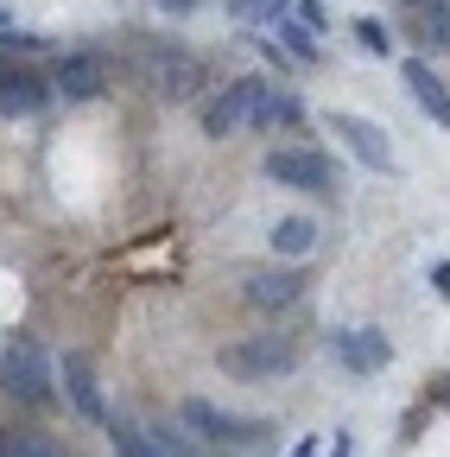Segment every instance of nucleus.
Masks as SVG:
<instances>
[{
    "label": "nucleus",
    "mask_w": 450,
    "mask_h": 457,
    "mask_svg": "<svg viewBox=\"0 0 450 457\" xmlns=\"http://www.w3.org/2000/svg\"><path fill=\"white\" fill-rule=\"evenodd\" d=\"M222 375H235V381H273V375H292V343L286 337H235V343H222L216 350Z\"/></svg>",
    "instance_id": "f257e3e1"
},
{
    "label": "nucleus",
    "mask_w": 450,
    "mask_h": 457,
    "mask_svg": "<svg viewBox=\"0 0 450 457\" xmlns=\"http://www.w3.org/2000/svg\"><path fill=\"white\" fill-rule=\"evenodd\" d=\"M260 102H266V83L260 77H241V83H229L209 108H203V134L209 140H229V134H248L254 121H260Z\"/></svg>",
    "instance_id": "f03ea898"
},
{
    "label": "nucleus",
    "mask_w": 450,
    "mask_h": 457,
    "mask_svg": "<svg viewBox=\"0 0 450 457\" xmlns=\"http://www.w3.org/2000/svg\"><path fill=\"white\" fill-rule=\"evenodd\" d=\"M260 171L273 185H286V191H330L336 185V165L323 153H311V146H273Z\"/></svg>",
    "instance_id": "7ed1b4c3"
},
{
    "label": "nucleus",
    "mask_w": 450,
    "mask_h": 457,
    "mask_svg": "<svg viewBox=\"0 0 450 457\" xmlns=\"http://www.w3.org/2000/svg\"><path fill=\"white\" fill-rule=\"evenodd\" d=\"M134 71L159 96H191V83H197V64L184 51H172V45H134Z\"/></svg>",
    "instance_id": "20e7f679"
},
{
    "label": "nucleus",
    "mask_w": 450,
    "mask_h": 457,
    "mask_svg": "<svg viewBox=\"0 0 450 457\" xmlns=\"http://www.w3.org/2000/svg\"><path fill=\"white\" fill-rule=\"evenodd\" d=\"M108 438H115V457H197L184 432L140 426V420H108Z\"/></svg>",
    "instance_id": "39448f33"
},
{
    "label": "nucleus",
    "mask_w": 450,
    "mask_h": 457,
    "mask_svg": "<svg viewBox=\"0 0 450 457\" xmlns=\"http://www.w3.org/2000/svg\"><path fill=\"white\" fill-rule=\"evenodd\" d=\"M51 96V77L32 71V64H0V114L20 121V114H38Z\"/></svg>",
    "instance_id": "423d86ee"
},
{
    "label": "nucleus",
    "mask_w": 450,
    "mask_h": 457,
    "mask_svg": "<svg viewBox=\"0 0 450 457\" xmlns=\"http://www.w3.org/2000/svg\"><path fill=\"white\" fill-rule=\"evenodd\" d=\"M330 343H336V356H343V369H349V375H380V369L393 362V343H387L380 330H368V324L336 330Z\"/></svg>",
    "instance_id": "0eeeda50"
},
{
    "label": "nucleus",
    "mask_w": 450,
    "mask_h": 457,
    "mask_svg": "<svg viewBox=\"0 0 450 457\" xmlns=\"http://www.w3.org/2000/svg\"><path fill=\"white\" fill-rule=\"evenodd\" d=\"M330 134H343V146H349L362 165L393 171V140H387L374 121H362V114H330Z\"/></svg>",
    "instance_id": "6e6552de"
},
{
    "label": "nucleus",
    "mask_w": 450,
    "mask_h": 457,
    "mask_svg": "<svg viewBox=\"0 0 450 457\" xmlns=\"http://www.w3.org/2000/svg\"><path fill=\"white\" fill-rule=\"evenodd\" d=\"M102 83H108V77H102V57H95V51H64L58 71H51V89L70 96V102H95Z\"/></svg>",
    "instance_id": "1a4fd4ad"
},
{
    "label": "nucleus",
    "mask_w": 450,
    "mask_h": 457,
    "mask_svg": "<svg viewBox=\"0 0 450 457\" xmlns=\"http://www.w3.org/2000/svg\"><path fill=\"white\" fill-rule=\"evenodd\" d=\"M400 83H406V96L425 108V121H431V128H450V89H444V77L425 64V57H406Z\"/></svg>",
    "instance_id": "9d476101"
},
{
    "label": "nucleus",
    "mask_w": 450,
    "mask_h": 457,
    "mask_svg": "<svg viewBox=\"0 0 450 457\" xmlns=\"http://www.w3.org/2000/svg\"><path fill=\"white\" fill-rule=\"evenodd\" d=\"M7 387L20 394V400H45L51 394V375H45V350L32 337H20L13 350H7Z\"/></svg>",
    "instance_id": "9b49d317"
},
{
    "label": "nucleus",
    "mask_w": 450,
    "mask_h": 457,
    "mask_svg": "<svg viewBox=\"0 0 450 457\" xmlns=\"http://www.w3.org/2000/svg\"><path fill=\"white\" fill-rule=\"evenodd\" d=\"M184 426L191 432H203V445H248V420H235V413H216L209 400H184Z\"/></svg>",
    "instance_id": "f8f14e48"
},
{
    "label": "nucleus",
    "mask_w": 450,
    "mask_h": 457,
    "mask_svg": "<svg viewBox=\"0 0 450 457\" xmlns=\"http://www.w3.org/2000/svg\"><path fill=\"white\" fill-rule=\"evenodd\" d=\"M64 387H70V407H77L89 426H108V400H102L95 369H89L83 356H64Z\"/></svg>",
    "instance_id": "ddd939ff"
},
{
    "label": "nucleus",
    "mask_w": 450,
    "mask_h": 457,
    "mask_svg": "<svg viewBox=\"0 0 450 457\" xmlns=\"http://www.w3.org/2000/svg\"><path fill=\"white\" fill-rule=\"evenodd\" d=\"M299 273H286V267H279V273H248V305H260V312H286L292 299H299Z\"/></svg>",
    "instance_id": "4468645a"
},
{
    "label": "nucleus",
    "mask_w": 450,
    "mask_h": 457,
    "mask_svg": "<svg viewBox=\"0 0 450 457\" xmlns=\"http://www.w3.org/2000/svg\"><path fill=\"white\" fill-rule=\"evenodd\" d=\"M413 38L425 51H450V0H413Z\"/></svg>",
    "instance_id": "2eb2a0df"
},
{
    "label": "nucleus",
    "mask_w": 450,
    "mask_h": 457,
    "mask_svg": "<svg viewBox=\"0 0 450 457\" xmlns=\"http://www.w3.org/2000/svg\"><path fill=\"white\" fill-rule=\"evenodd\" d=\"M311 248H317V222H311V216H279V222H273V254L305 261Z\"/></svg>",
    "instance_id": "dca6fc26"
},
{
    "label": "nucleus",
    "mask_w": 450,
    "mask_h": 457,
    "mask_svg": "<svg viewBox=\"0 0 450 457\" xmlns=\"http://www.w3.org/2000/svg\"><path fill=\"white\" fill-rule=\"evenodd\" d=\"M0 457H64V451L38 432H20V438H0Z\"/></svg>",
    "instance_id": "f3484780"
},
{
    "label": "nucleus",
    "mask_w": 450,
    "mask_h": 457,
    "mask_svg": "<svg viewBox=\"0 0 450 457\" xmlns=\"http://www.w3.org/2000/svg\"><path fill=\"white\" fill-rule=\"evenodd\" d=\"M349 32H356V45H362V51H374V57H380V51H393V32H387V26H380L374 13H362V20H356Z\"/></svg>",
    "instance_id": "a211bd4d"
},
{
    "label": "nucleus",
    "mask_w": 450,
    "mask_h": 457,
    "mask_svg": "<svg viewBox=\"0 0 450 457\" xmlns=\"http://www.w3.org/2000/svg\"><path fill=\"white\" fill-rule=\"evenodd\" d=\"M279 38H286V51H292V57H305V64L317 57V38H311V26H305V20H279Z\"/></svg>",
    "instance_id": "6ab92c4d"
},
{
    "label": "nucleus",
    "mask_w": 450,
    "mask_h": 457,
    "mask_svg": "<svg viewBox=\"0 0 450 457\" xmlns=\"http://www.w3.org/2000/svg\"><path fill=\"white\" fill-rule=\"evenodd\" d=\"M286 7H292V0H235L241 20H286Z\"/></svg>",
    "instance_id": "aec40b11"
},
{
    "label": "nucleus",
    "mask_w": 450,
    "mask_h": 457,
    "mask_svg": "<svg viewBox=\"0 0 450 457\" xmlns=\"http://www.w3.org/2000/svg\"><path fill=\"white\" fill-rule=\"evenodd\" d=\"M152 7H159L165 20H184V13H197V7H203V0H152Z\"/></svg>",
    "instance_id": "412c9836"
},
{
    "label": "nucleus",
    "mask_w": 450,
    "mask_h": 457,
    "mask_svg": "<svg viewBox=\"0 0 450 457\" xmlns=\"http://www.w3.org/2000/svg\"><path fill=\"white\" fill-rule=\"evenodd\" d=\"M299 20L317 32V26H323V0H299Z\"/></svg>",
    "instance_id": "4be33fe9"
},
{
    "label": "nucleus",
    "mask_w": 450,
    "mask_h": 457,
    "mask_svg": "<svg viewBox=\"0 0 450 457\" xmlns=\"http://www.w3.org/2000/svg\"><path fill=\"white\" fill-rule=\"evenodd\" d=\"M431 400H438V407H450V375H444V381L431 387Z\"/></svg>",
    "instance_id": "5701e85b"
},
{
    "label": "nucleus",
    "mask_w": 450,
    "mask_h": 457,
    "mask_svg": "<svg viewBox=\"0 0 450 457\" xmlns=\"http://www.w3.org/2000/svg\"><path fill=\"white\" fill-rule=\"evenodd\" d=\"M7 38H13V32H7V13H0V64H7Z\"/></svg>",
    "instance_id": "b1692460"
},
{
    "label": "nucleus",
    "mask_w": 450,
    "mask_h": 457,
    "mask_svg": "<svg viewBox=\"0 0 450 457\" xmlns=\"http://www.w3.org/2000/svg\"><path fill=\"white\" fill-rule=\"evenodd\" d=\"M431 279H438V293H444V299H450V267H438V273H431Z\"/></svg>",
    "instance_id": "393cba45"
}]
</instances>
